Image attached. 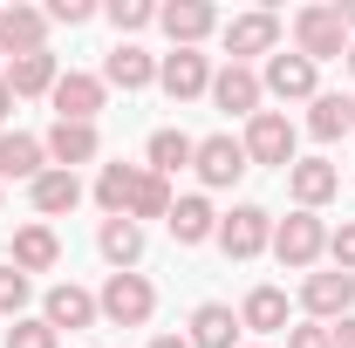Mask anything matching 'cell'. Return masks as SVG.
Wrapping results in <instances>:
<instances>
[{
    "label": "cell",
    "mask_w": 355,
    "mask_h": 348,
    "mask_svg": "<svg viewBox=\"0 0 355 348\" xmlns=\"http://www.w3.org/2000/svg\"><path fill=\"white\" fill-rule=\"evenodd\" d=\"M96 314L116 321V328H144V321L157 314V287H150L144 273H110L103 294H96Z\"/></svg>",
    "instance_id": "1"
},
{
    "label": "cell",
    "mask_w": 355,
    "mask_h": 348,
    "mask_svg": "<svg viewBox=\"0 0 355 348\" xmlns=\"http://www.w3.org/2000/svg\"><path fill=\"white\" fill-rule=\"evenodd\" d=\"M294 55H308L314 69L335 62V55H349V28H342V14H335V7H301V14H294Z\"/></svg>",
    "instance_id": "2"
},
{
    "label": "cell",
    "mask_w": 355,
    "mask_h": 348,
    "mask_svg": "<svg viewBox=\"0 0 355 348\" xmlns=\"http://www.w3.org/2000/svg\"><path fill=\"white\" fill-rule=\"evenodd\" d=\"M321 253H328V225L314 212H287L273 225V260L280 266H314Z\"/></svg>",
    "instance_id": "3"
},
{
    "label": "cell",
    "mask_w": 355,
    "mask_h": 348,
    "mask_svg": "<svg viewBox=\"0 0 355 348\" xmlns=\"http://www.w3.org/2000/svg\"><path fill=\"white\" fill-rule=\"evenodd\" d=\"M239 143H246V164H280V171H294V123H287L280 110H260Z\"/></svg>",
    "instance_id": "4"
},
{
    "label": "cell",
    "mask_w": 355,
    "mask_h": 348,
    "mask_svg": "<svg viewBox=\"0 0 355 348\" xmlns=\"http://www.w3.org/2000/svg\"><path fill=\"white\" fill-rule=\"evenodd\" d=\"M219 246H225V260H260L266 246H273V218L260 205H232L219 218Z\"/></svg>",
    "instance_id": "5"
},
{
    "label": "cell",
    "mask_w": 355,
    "mask_h": 348,
    "mask_svg": "<svg viewBox=\"0 0 355 348\" xmlns=\"http://www.w3.org/2000/svg\"><path fill=\"white\" fill-rule=\"evenodd\" d=\"M103 76H83V69H69L62 82L48 89V103H55V123H96V110H103Z\"/></svg>",
    "instance_id": "6"
},
{
    "label": "cell",
    "mask_w": 355,
    "mask_h": 348,
    "mask_svg": "<svg viewBox=\"0 0 355 348\" xmlns=\"http://www.w3.org/2000/svg\"><path fill=\"white\" fill-rule=\"evenodd\" d=\"M191 171L205 177L212 191H225V184H239L253 164H246V143H239V137H205V143H198V157H191Z\"/></svg>",
    "instance_id": "7"
},
{
    "label": "cell",
    "mask_w": 355,
    "mask_h": 348,
    "mask_svg": "<svg viewBox=\"0 0 355 348\" xmlns=\"http://www.w3.org/2000/svg\"><path fill=\"white\" fill-rule=\"evenodd\" d=\"M260 89L266 96H280V103H314L321 89H314V62L308 55H266V76H260Z\"/></svg>",
    "instance_id": "8"
},
{
    "label": "cell",
    "mask_w": 355,
    "mask_h": 348,
    "mask_svg": "<svg viewBox=\"0 0 355 348\" xmlns=\"http://www.w3.org/2000/svg\"><path fill=\"white\" fill-rule=\"evenodd\" d=\"M301 307H308L314 321H342L355 307V273H342V266L335 273H308L301 280Z\"/></svg>",
    "instance_id": "9"
},
{
    "label": "cell",
    "mask_w": 355,
    "mask_h": 348,
    "mask_svg": "<svg viewBox=\"0 0 355 348\" xmlns=\"http://www.w3.org/2000/svg\"><path fill=\"white\" fill-rule=\"evenodd\" d=\"M157 82L171 89L178 103H191V96H212V62H205L198 48H171V55L157 62Z\"/></svg>",
    "instance_id": "10"
},
{
    "label": "cell",
    "mask_w": 355,
    "mask_h": 348,
    "mask_svg": "<svg viewBox=\"0 0 355 348\" xmlns=\"http://www.w3.org/2000/svg\"><path fill=\"white\" fill-rule=\"evenodd\" d=\"M260 76H253V69H246V62H225L219 76H212V103H219L225 116H246V123H253V116H260Z\"/></svg>",
    "instance_id": "11"
},
{
    "label": "cell",
    "mask_w": 355,
    "mask_h": 348,
    "mask_svg": "<svg viewBox=\"0 0 355 348\" xmlns=\"http://www.w3.org/2000/svg\"><path fill=\"white\" fill-rule=\"evenodd\" d=\"M157 21H164L171 48H198L219 28V7H212V0H171V7H157Z\"/></svg>",
    "instance_id": "12"
},
{
    "label": "cell",
    "mask_w": 355,
    "mask_h": 348,
    "mask_svg": "<svg viewBox=\"0 0 355 348\" xmlns=\"http://www.w3.org/2000/svg\"><path fill=\"white\" fill-rule=\"evenodd\" d=\"M273 48H280V21H273V14H232V21H225V55H232V62H246V55H273Z\"/></svg>",
    "instance_id": "13"
},
{
    "label": "cell",
    "mask_w": 355,
    "mask_h": 348,
    "mask_svg": "<svg viewBox=\"0 0 355 348\" xmlns=\"http://www.w3.org/2000/svg\"><path fill=\"white\" fill-rule=\"evenodd\" d=\"M42 150H48L55 171H76V164H89V157L103 150V137H96V123H55V130L42 137Z\"/></svg>",
    "instance_id": "14"
},
{
    "label": "cell",
    "mask_w": 355,
    "mask_h": 348,
    "mask_svg": "<svg viewBox=\"0 0 355 348\" xmlns=\"http://www.w3.org/2000/svg\"><path fill=\"white\" fill-rule=\"evenodd\" d=\"M287 184H294V205H301V212H314V205H328V198L342 191V171H335L328 157H294Z\"/></svg>",
    "instance_id": "15"
},
{
    "label": "cell",
    "mask_w": 355,
    "mask_h": 348,
    "mask_svg": "<svg viewBox=\"0 0 355 348\" xmlns=\"http://www.w3.org/2000/svg\"><path fill=\"white\" fill-rule=\"evenodd\" d=\"M42 321L55 328V335H62V328H96V294H89V287H76V280H62V287H48Z\"/></svg>",
    "instance_id": "16"
},
{
    "label": "cell",
    "mask_w": 355,
    "mask_h": 348,
    "mask_svg": "<svg viewBox=\"0 0 355 348\" xmlns=\"http://www.w3.org/2000/svg\"><path fill=\"white\" fill-rule=\"evenodd\" d=\"M0 48L7 55L48 48V7H0Z\"/></svg>",
    "instance_id": "17"
},
{
    "label": "cell",
    "mask_w": 355,
    "mask_h": 348,
    "mask_svg": "<svg viewBox=\"0 0 355 348\" xmlns=\"http://www.w3.org/2000/svg\"><path fill=\"white\" fill-rule=\"evenodd\" d=\"M157 82V55H144L137 42H116L103 62V89H150Z\"/></svg>",
    "instance_id": "18"
},
{
    "label": "cell",
    "mask_w": 355,
    "mask_h": 348,
    "mask_svg": "<svg viewBox=\"0 0 355 348\" xmlns=\"http://www.w3.org/2000/svg\"><path fill=\"white\" fill-rule=\"evenodd\" d=\"M171 239L178 246H205V239H219V212L205 205V198H171Z\"/></svg>",
    "instance_id": "19"
},
{
    "label": "cell",
    "mask_w": 355,
    "mask_h": 348,
    "mask_svg": "<svg viewBox=\"0 0 355 348\" xmlns=\"http://www.w3.org/2000/svg\"><path fill=\"white\" fill-rule=\"evenodd\" d=\"M48 171V150H42V137H28V130H0V177H35Z\"/></svg>",
    "instance_id": "20"
},
{
    "label": "cell",
    "mask_w": 355,
    "mask_h": 348,
    "mask_svg": "<svg viewBox=\"0 0 355 348\" xmlns=\"http://www.w3.org/2000/svg\"><path fill=\"white\" fill-rule=\"evenodd\" d=\"M0 76H7V89H14V96H48V89L62 82V69H55V55H48V48H35V55H14Z\"/></svg>",
    "instance_id": "21"
},
{
    "label": "cell",
    "mask_w": 355,
    "mask_h": 348,
    "mask_svg": "<svg viewBox=\"0 0 355 348\" xmlns=\"http://www.w3.org/2000/svg\"><path fill=\"white\" fill-rule=\"evenodd\" d=\"M28 191H35V212H42V218H62V212L83 205V177H76V171H55V164H48Z\"/></svg>",
    "instance_id": "22"
},
{
    "label": "cell",
    "mask_w": 355,
    "mask_h": 348,
    "mask_svg": "<svg viewBox=\"0 0 355 348\" xmlns=\"http://www.w3.org/2000/svg\"><path fill=\"white\" fill-rule=\"evenodd\" d=\"M191 348H239V314L225 301H205L198 314H191V335H184Z\"/></svg>",
    "instance_id": "23"
},
{
    "label": "cell",
    "mask_w": 355,
    "mask_h": 348,
    "mask_svg": "<svg viewBox=\"0 0 355 348\" xmlns=\"http://www.w3.org/2000/svg\"><path fill=\"white\" fill-rule=\"evenodd\" d=\"M96 246H103V260L116 266V273H130V266L144 260V225H137V218H103Z\"/></svg>",
    "instance_id": "24"
},
{
    "label": "cell",
    "mask_w": 355,
    "mask_h": 348,
    "mask_svg": "<svg viewBox=\"0 0 355 348\" xmlns=\"http://www.w3.org/2000/svg\"><path fill=\"white\" fill-rule=\"evenodd\" d=\"M55 260H62V239H55L48 225H21V232H14V260H7V266H21V273H48Z\"/></svg>",
    "instance_id": "25"
},
{
    "label": "cell",
    "mask_w": 355,
    "mask_h": 348,
    "mask_svg": "<svg viewBox=\"0 0 355 348\" xmlns=\"http://www.w3.org/2000/svg\"><path fill=\"white\" fill-rule=\"evenodd\" d=\"M137 164H103V177H96V205L110 218H130V198H137Z\"/></svg>",
    "instance_id": "26"
},
{
    "label": "cell",
    "mask_w": 355,
    "mask_h": 348,
    "mask_svg": "<svg viewBox=\"0 0 355 348\" xmlns=\"http://www.w3.org/2000/svg\"><path fill=\"white\" fill-rule=\"evenodd\" d=\"M239 328H253V335L287 328V294H280V287H253V294H246V307H239Z\"/></svg>",
    "instance_id": "27"
},
{
    "label": "cell",
    "mask_w": 355,
    "mask_h": 348,
    "mask_svg": "<svg viewBox=\"0 0 355 348\" xmlns=\"http://www.w3.org/2000/svg\"><path fill=\"white\" fill-rule=\"evenodd\" d=\"M191 157H198V143H191L184 130H157V137H150V171H157V177L184 171Z\"/></svg>",
    "instance_id": "28"
},
{
    "label": "cell",
    "mask_w": 355,
    "mask_h": 348,
    "mask_svg": "<svg viewBox=\"0 0 355 348\" xmlns=\"http://www.w3.org/2000/svg\"><path fill=\"white\" fill-rule=\"evenodd\" d=\"M130 218H137V225H144V218H171V177H157V171H144V177H137Z\"/></svg>",
    "instance_id": "29"
},
{
    "label": "cell",
    "mask_w": 355,
    "mask_h": 348,
    "mask_svg": "<svg viewBox=\"0 0 355 348\" xmlns=\"http://www.w3.org/2000/svg\"><path fill=\"white\" fill-rule=\"evenodd\" d=\"M308 130L321 137V143H335V137L349 130V103H342V96H314L308 103Z\"/></svg>",
    "instance_id": "30"
},
{
    "label": "cell",
    "mask_w": 355,
    "mask_h": 348,
    "mask_svg": "<svg viewBox=\"0 0 355 348\" xmlns=\"http://www.w3.org/2000/svg\"><path fill=\"white\" fill-rule=\"evenodd\" d=\"M0 348H62V335H55V328H48L42 314H35V321H28V314H21V321H14V328H7V342Z\"/></svg>",
    "instance_id": "31"
},
{
    "label": "cell",
    "mask_w": 355,
    "mask_h": 348,
    "mask_svg": "<svg viewBox=\"0 0 355 348\" xmlns=\"http://www.w3.org/2000/svg\"><path fill=\"white\" fill-rule=\"evenodd\" d=\"M103 14L116 21V35H137V28H150V21H157V7H150V0H110Z\"/></svg>",
    "instance_id": "32"
},
{
    "label": "cell",
    "mask_w": 355,
    "mask_h": 348,
    "mask_svg": "<svg viewBox=\"0 0 355 348\" xmlns=\"http://www.w3.org/2000/svg\"><path fill=\"white\" fill-rule=\"evenodd\" d=\"M21 307H28V273L21 266H0V314L21 321Z\"/></svg>",
    "instance_id": "33"
},
{
    "label": "cell",
    "mask_w": 355,
    "mask_h": 348,
    "mask_svg": "<svg viewBox=\"0 0 355 348\" xmlns=\"http://www.w3.org/2000/svg\"><path fill=\"white\" fill-rule=\"evenodd\" d=\"M328 253H335V266H342V273H355V218H342V225L328 232Z\"/></svg>",
    "instance_id": "34"
},
{
    "label": "cell",
    "mask_w": 355,
    "mask_h": 348,
    "mask_svg": "<svg viewBox=\"0 0 355 348\" xmlns=\"http://www.w3.org/2000/svg\"><path fill=\"white\" fill-rule=\"evenodd\" d=\"M287 348H335V335H328V321H301V328H287Z\"/></svg>",
    "instance_id": "35"
},
{
    "label": "cell",
    "mask_w": 355,
    "mask_h": 348,
    "mask_svg": "<svg viewBox=\"0 0 355 348\" xmlns=\"http://www.w3.org/2000/svg\"><path fill=\"white\" fill-rule=\"evenodd\" d=\"M89 14H96V0H48V21H62V28H83Z\"/></svg>",
    "instance_id": "36"
},
{
    "label": "cell",
    "mask_w": 355,
    "mask_h": 348,
    "mask_svg": "<svg viewBox=\"0 0 355 348\" xmlns=\"http://www.w3.org/2000/svg\"><path fill=\"white\" fill-rule=\"evenodd\" d=\"M328 335H335V348H355V314H342V321H328Z\"/></svg>",
    "instance_id": "37"
},
{
    "label": "cell",
    "mask_w": 355,
    "mask_h": 348,
    "mask_svg": "<svg viewBox=\"0 0 355 348\" xmlns=\"http://www.w3.org/2000/svg\"><path fill=\"white\" fill-rule=\"evenodd\" d=\"M7 110H14V89H7V76H0V123H7Z\"/></svg>",
    "instance_id": "38"
},
{
    "label": "cell",
    "mask_w": 355,
    "mask_h": 348,
    "mask_svg": "<svg viewBox=\"0 0 355 348\" xmlns=\"http://www.w3.org/2000/svg\"><path fill=\"white\" fill-rule=\"evenodd\" d=\"M150 348H191V342H184V335H157Z\"/></svg>",
    "instance_id": "39"
},
{
    "label": "cell",
    "mask_w": 355,
    "mask_h": 348,
    "mask_svg": "<svg viewBox=\"0 0 355 348\" xmlns=\"http://www.w3.org/2000/svg\"><path fill=\"white\" fill-rule=\"evenodd\" d=\"M335 14H342V28H355V0H349V7H335Z\"/></svg>",
    "instance_id": "40"
},
{
    "label": "cell",
    "mask_w": 355,
    "mask_h": 348,
    "mask_svg": "<svg viewBox=\"0 0 355 348\" xmlns=\"http://www.w3.org/2000/svg\"><path fill=\"white\" fill-rule=\"evenodd\" d=\"M342 62H349V69H355V42H349V55H342Z\"/></svg>",
    "instance_id": "41"
},
{
    "label": "cell",
    "mask_w": 355,
    "mask_h": 348,
    "mask_svg": "<svg viewBox=\"0 0 355 348\" xmlns=\"http://www.w3.org/2000/svg\"><path fill=\"white\" fill-rule=\"evenodd\" d=\"M349 130H355V103H349Z\"/></svg>",
    "instance_id": "42"
},
{
    "label": "cell",
    "mask_w": 355,
    "mask_h": 348,
    "mask_svg": "<svg viewBox=\"0 0 355 348\" xmlns=\"http://www.w3.org/2000/svg\"><path fill=\"white\" fill-rule=\"evenodd\" d=\"M253 348H260V342H253Z\"/></svg>",
    "instance_id": "43"
}]
</instances>
